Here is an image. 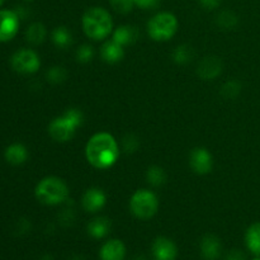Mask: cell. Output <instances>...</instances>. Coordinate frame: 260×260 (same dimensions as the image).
I'll return each instance as SVG.
<instances>
[{
	"mask_svg": "<svg viewBox=\"0 0 260 260\" xmlns=\"http://www.w3.org/2000/svg\"><path fill=\"white\" fill-rule=\"evenodd\" d=\"M189 167L197 174H208L213 168L212 155L205 147H196L189 154Z\"/></svg>",
	"mask_w": 260,
	"mask_h": 260,
	"instance_id": "obj_9",
	"label": "cell"
},
{
	"mask_svg": "<svg viewBox=\"0 0 260 260\" xmlns=\"http://www.w3.org/2000/svg\"><path fill=\"white\" fill-rule=\"evenodd\" d=\"M201 255L205 260H217L220 258L222 245L217 236L206 235L201 241Z\"/></svg>",
	"mask_w": 260,
	"mask_h": 260,
	"instance_id": "obj_14",
	"label": "cell"
},
{
	"mask_svg": "<svg viewBox=\"0 0 260 260\" xmlns=\"http://www.w3.org/2000/svg\"><path fill=\"white\" fill-rule=\"evenodd\" d=\"M83 30L89 38L101 41L113 32V19L108 10L101 7H93L84 13L81 18Z\"/></svg>",
	"mask_w": 260,
	"mask_h": 260,
	"instance_id": "obj_2",
	"label": "cell"
},
{
	"mask_svg": "<svg viewBox=\"0 0 260 260\" xmlns=\"http://www.w3.org/2000/svg\"><path fill=\"white\" fill-rule=\"evenodd\" d=\"M76 61L80 63H88L93 60L94 57V50L90 45H81L80 47L76 50L75 53Z\"/></svg>",
	"mask_w": 260,
	"mask_h": 260,
	"instance_id": "obj_26",
	"label": "cell"
},
{
	"mask_svg": "<svg viewBox=\"0 0 260 260\" xmlns=\"http://www.w3.org/2000/svg\"><path fill=\"white\" fill-rule=\"evenodd\" d=\"M161 0H134L135 5L141 9H154L160 4Z\"/></svg>",
	"mask_w": 260,
	"mask_h": 260,
	"instance_id": "obj_30",
	"label": "cell"
},
{
	"mask_svg": "<svg viewBox=\"0 0 260 260\" xmlns=\"http://www.w3.org/2000/svg\"><path fill=\"white\" fill-rule=\"evenodd\" d=\"M253 260H260V256H255Z\"/></svg>",
	"mask_w": 260,
	"mask_h": 260,
	"instance_id": "obj_35",
	"label": "cell"
},
{
	"mask_svg": "<svg viewBox=\"0 0 260 260\" xmlns=\"http://www.w3.org/2000/svg\"><path fill=\"white\" fill-rule=\"evenodd\" d=\"M10 63L14 71L23 75H29V74L37 73L41 66V60L40 56L33 50L22 48L12 56Z\"/></svg>",
	"mask_w": 260,
	"mask_h": 260,
	"instance_id": "obj_7",
	"label": "cell"
},
{
	"mask_svg": "<svg viewBox=\"0 0 260 260\" xmlns=\"http://www.w3.org/2000/svg\"><path fill=\"white\" fill-rule=\"evenodd\" d=\"M112 222L108 217L99 216V217L93 218L86 226V231L93 239H104L109 233H111Z\"/></svg>",
	"mask_w": 260,
	"mask_h": 260,
	"instance_id": "obj_16",
	"label": "cell"
},
{
	"mask_svg": "<svg viewBox=\"0 0 260 260\" xmlns=\"http://www.w3.org/2000/svg\"><path fill=\"white\" fill-rule=\"evenodd\" d=\"M222 61L216 56H207L198 62L197 74L203 80H213L222 73Z\"/></svg>",
	"mask_w": 260,
	"mask_h": 260,
	"instance_id": "obj_12",
	"label": "cell"
},
{
	"mask_svg": "<svg viewBox=\"0 0 260 260\" xmlns=\"http://www.w3.org/2000/svg\"><path fill=\"white\" fill-rule=\"evenodd\" d=\"M121 150L113 135L108 132H98L86 142L85 157L95 169L106 170L113 167L118 160Z\"/></svg>",
	"mask_w": 260,
	"mask_h": 260,
	"instance_id": "obj_1",
	"label": "cell"
},
{
	"mask_svg": "<svg viewBox=\"0 0 260 260\" xmlns=\"http://www.w3.org/2000/svg\"><path fill=\"white\" fill-rule=\"evenodd\" d=\"M112 8L119 14H127L135 7L134 0H109Z\"/></svg>",
	"mask_w": 260,
	"mask_h": 260,
	"instance_id": "obj_28",
	"label": "cell"
},
{
	"mask_svg": "<svg viewBox=\"0 0 260 260\" xmlns=\"http://www.w3.org/2000/svg\"><path fill=\"white\" fill-rule=\"evenodd\" d=\"M84 114L78 108H69L48 124V134L55 141L68 142L75 135L76 128L83 124Z\"/></svg>",
	"mask_w": 260,
	"mask_h": 260,
	"instance_id": "obj_3",
	"label": "cell"
},
{
	"mask_svg": "<svg viewBox=\"0 0 260 260\" xmlns=\"http://www.w3.org/2000/svg\"><path fill=\"white\" fill-rule=\"evenodd\" d=\"M241 91V83L238 80H229L221 88V95L226 99H235Z\"/></svg>",
	"mask_w": 260,
	"mask_h": 260,
	"instance_id": "obj_25",
	"label": "cell"
},
{
	"mask_svg": "<svg viewBox=\"0 0 260 260\" xmlns=\"http://www.w3.org/2000/svg\"><path fill=\"white\" fill-rule=\"evenodd\" d=\"M46 78L51 84H60L66 79V70L61 66H53L46 73Z\"/></svg>",
	"mask_w": 260,
	"mask_h": 260,
	"instance_id": "obj_27",
	"label": "cell"
},
{
	"mask_svg": "<svg viewBox=\"0 0 260 260\" xmlns=\"http://www.w3.org/2000/svg\"><path fill=\"white\" fill-rule=\"evenodd\" d=\"M151 254L154 260H175L178 256V248L173 240L165 236H159L152 243Z\"/></svg>",
	"mask_w": 260,
	"mask_h": 260,
	"instance_id": "obj_10",
	"label": "cell"
},
{
	"mask_svg": "<svg viewBox=\"0 0 260 260\" xmlns=\"http://www.w3.org/2000/svg\"><path fill=\"white\" fill-rule=\"evenodd\" d=\"M178 30V19L173 13L160 12L147 23V33L156 42H165L175 36Z\"/></svg>",
	"mask_w": 260,
	"mask_h": 260,
	"instance_id": "obj_5",
	"label": "cell"
},
{
	"mask_svg": "<svg viewBox=\"0 0 260 260\" xmlns=\"http://www.w3.org/2000/svg\"><path fill=\"white\" fill-rule=\"evenodd\" d=\"M41 260H52V258H51L50 255H46V256H43V258Z\"/></svg>",
	"mask_w": 260,
	"mask_h": 260,
	"instance_id": "obj_33",
	"label": "cell"
},
{
	"mask_svg": "<svg viewBox=\"0 0 260 260\" xmlns=\"http://www.w3.org/2000/svg\"><path fill=\"white\" fill-rule=\"evenodd\" d=\"M245 245L251 254L260 256V222H255L248 228L245 233Z\"/></svg>",
	"mask_w": 260,
	"mask_h": 260,
	"instance_id": "obj_19",
	"label": "cell"
},
{
	"mask_svg": "<svg viewBox=\"0 0 260 260\" xmlns=\"http://www.w3.org/2000/svg\"><path fill=\"white\" fill-rule=\"evenodd\" d=\"M129 210L140 220H150L159 210L156 194L149 189H139L129 198Z\"/></svg>",
	"mask_w": 260,
	"mask_h": 260,
	"instance_id": "obj_6",
	"label": "cell"
},
{
	"mask_svg": "<svg viewBox=\"0 0 260 260\" xmlns=\"http://www.w3.org/2000/svg\"><path fill=\"white\" fill-rule=\"evenodd\" d=\"M4 3V0H0V7H2V4Z\"/></svg>",
	"mask_w": 260,
	"mask_h": 260,
	"instance_id": "obj_36",
	"label": "cell"
},
{
	"mask_svg": "<svg viewBox=\"0 0 260 260\" xmlns=\"http://www.w3.org/2000/svg\"><path fill=\"white\" fill-rule=\"evenodd\" d=\"M193 57V51L189 46L179 45L173 52V60L179 65H185L189 62Z\"/></svg>",
	"mask_w": 260,
	"mask_h": 260,
	"instance_id": "obj_24",
	"label": "cell"
},
{
	"mask_svg": "<svg viewBox=\"0 0 260 260\" xmlns=\"http://www.w3.org/2000/svg\"><path fill=\"white\" fill-rule=\"evenodd\" d=\"M107 196L101 188H89L81 198V206L89 213H96L106 206Z\"/></svg>",
	"mask_w": 260,
	"mask_h": 260,
	"instance_id": "obj_11",
	"label": "cell"
},
{
	"mask_svg": "<svg viewBox=\"0 0 260 260\" xmlns=\"http://www.w3.org/2000/svg\"><path fill=\"white\" fill-rule=\"evenodd\" d=\"M221 2H222V0H200V4L202 5L205 9L212 10L220 7Z\"/></svg>",
	"mask_w": 260,
	"mask_h": 260,
	"instance_id": "obj_31",
	"label": "cell"
},
{
	"mask_svg": "<svg viewBox=\"0 0 260 260\" xmlns=\"http://www.w3.org/2000/svg\"><path fill=\"white\" fill-rule=\"evenodd\" d=\"M226 260H246V258L241 250H231L226 256Z\"/></svg>",
	"mask_w": 260,
	"mask_h": 260,
	"instance_id": "obj_32",
	"label": "cell"
},
{
	"mask_svg": "<svg viewBox=\"0 0 260 260\" xmlns=\"http://www.w3.org/2000/svg\"><path fill=\"white\" fill-rule=\"evenodd\" d=\"M4 157L10 165H22L28 159V150L23 144L15 142L5 149Z\"/></svg>",
	"mask_w": 260,
	"mask_h": 260,
	"instance_id": "obj_18",
	"label": "cell"
},
{
	"mask_svg": "<svg viewBox=\"0 0 260 260\" xmlns=\"http://www.w3.org/2000/svg\"><path fill=\"white\" fill-rule=\"evenodd\" d=\"M146 179L152 187H161L167 183V174H165V170L162 168L154 165V167H150L147 169Z\"/></svg>",
	"mask_w": 260,
	"mask_h": 260,
	"instance_id": "obj_22",
	"label": "cell"
},
{
	"mask_svg": "<svg viewBox=\"0 0 260 260\" xmlns=\"http://www.w3.org/2000/svg\"><path fill=\"white\" fill-rule=\"evenodd\" d=\"M24 2H33V0H24Z\"/></svg>",
	"mask_w": 260,
	"mask_h": 260,
	"instance_id": "obj_37",
	"label": "cell"
},
{
	"mask_svg": "<svg viewBox=\"0 0 260 260\" xmlns=\"http://www.w3.org/2000/svg\"><path fill=\"white\" fill-rule=\"evenodd\" d=\"M122 147H123V151L127 152V154H131V152H135L139 147V139H137L135 135H126L122 140Z\"/></svg>",
	"mask_w": 260,
	"mask_h": 260,
	"instance_id": "obj_29",
	"label": "cell"
},
{
	"mask_svg": "<svg viewBox=\"0 0 260 260\" xmlns=\"http://www.w3.org/2000/svg\"><path fill=\"white\" fill-rule=\"evenodd\" d=\"M36 198L46 206H57L68 201L69 187L57 177H46L38 182L35 189Z\"/></svg>",
	"mask_w": 260,
	"mask_h": 260,
	"instance_id": "obj_4",
	"label": "cell"
},
{
	"mask_svg": "<svg viewBox=\"0 0 260 260\" xmlns=\"http://www.w3.org/2000/svg\"><path fill=\"white\" fill-rule=\"evenodd\" d=\"M19 29V15L14 10H0V42L13 40Z\"/></svg>",
	"mask_w": 260,
	"mask_h": 260,
	"instance_id": "obj_8",
	"label": "cell"
},
{
	"mask_svg": "<svg viewBox=\"0 0 260 260\" xmlns=\"http://www.w3.org/2000/svg\"><path fill=\"white\" fill-rule=\"evenodd\" d=\"M101 56L104 62L107 63H117L123 58L124 50L123 46L117 43L116 41H107L101 48Z\"/></svg>",
	"mask_w": 260,
	"mask_h": 260,
	"instance_id": "obj_17",
	"label": "cell"
},
{
	"mask_svg": "<svg viewBox=\"0 0 260 260\" xmlns=\"http://www.w3.org/2000/svg\"><path fill=\"white\" fill-rule=\"evenodd\" d=\"M139 38V29L134 25H119L112 32V40L116 41L121 46H128L135 43Z\"/></svg>",
	"mask_w": 260,
	"mask_h": 260,
	"instance_id": "obj_15",
	"label": "cell"
},
{
	"mask_svg": "<svg viewBox=\"0 0 260 260\" xmlns=\"http://www.w3.org/2000/svg\"><path fill=\"white\" fill-rule=\"evenodd\" d=\"M52 42L55 43L56 47L65 50L73 43V35H71L68 28L60 25V27H56L52 30Z\"/></svg>",
	"mask_w": 260,
	"mask_h": 260,
	"instance_id": "obj_20",
	"label": "cell"
},
{
	"mask_svg": "<svg viewBox=\"0 0 260 260\" xmlns=\"http://www.w3.org/2000/svg\"><path fill=\"white\" fill-rule=\"evenodd\" d=\"M46 35H47V30L42 23H33L25 32V38L32 45H40L45 41Z\"/></svg>",
	"mask_w": 260,
	"mask_h": 260,
	"instance_id": "obj_21",
	"label": "cell"
},
{
	"mask_svg": "<svg viewBox=\"0 0 260 260\" xmlns=\"http://www.w3.org/2000/svg\"><path fill=\"white\" fill-rule=\"evenodd\" d=\"M71 260H84V259L81 258V256H74V258L71 259Z\"/></svg>",
	"mask_w": 260,
	"mask_h": 260,
	"instance_id": "obj_34",
	"label": "cell"
},
{
	"mask_svg": "<svg viewBox=\"0 0 260 260\" xmlns=\"http://www.w3.org/2000/svg\"><path fill=\"white\" fill-rule=\"evenodd\" d=\"M101 260H124L126 258V246L123 241L118 239H111L102 245L99 250Z\"/></svg>",
	"mask_w": 260,
	"mask_h": 260,
	"instance_id": "obj_13",
	"label": "cell"
},
{
	"mask_svg": "<svg viewBox=\"0 0 260 260\" xmlns=\"http://www.w3.org/2000/svg\"><path fill=\"white\" fill-rule=\"evenodd\" d=\"M238 17H236L235 13L230 12V10H223L220 14L216 17V23L220 28L222 29H233L238 25Z\"/></svg>",
	"mask_w": 260,
	"mask_h": 260,
	"instance_id": "obj_23",
	"label": "cell"
}]
</instances>
